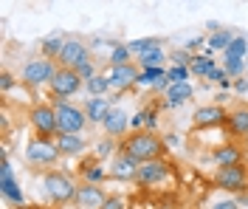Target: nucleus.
Segmentation results:
<instances>
[{
  "instance_id": "1",
  "label": "nucleus",
  "mask_w": 248,
  "mask_h": 209,
  "mask_svg": "<svg viewBox=\"0 0 248 209\" xmlns=\"http://www.w3.org/2000/svg\"><path fill=\"white\" fill-rule=\"evenodd\" d=\"M119 153H127L130 159H136L139 164H147V161H155V159H164L167 153V145L158 133H130L127 139L119 142Z\"/></svg>"
},
{
  "instance_id": "2",
  "label": "nucleus",
  "mask_w": 248,
  "mask_h": 209,
  "mask_svg": "<svg viewBox=\"0 0 248 209\" xmlns=\"http://www.w3.org/2000/svg\"><path fill=\"white\" fill-rule=\"evenodd\" d=\"M43 190H46L48 201L65 207V204H74L79 193V184L74 181V176H68L65 170H46L43 173Z\"/></svg>"
},
{
  "instance_id": "3",
  "label": "nucleus",
  "mask_w": 248,
  "mask_h": 209,
  "mask_svg": "<svg viewBox=\"0 0 248 209\" xmlns=\"http://www.w3.org/2000/svg\"><path fill=\"white\" fill-rule=\"evenodd\" d=\"M57 71H60L57 60H48L43 54H37V57L26 60L23 71H20V82L29 85V88H43V85H51V80L57 77Z\"/></svg>"
},
{
  "instance_id": "4",
  "label": "nucleus",
  "mask_w": 248,
  "mask_h": 209,
  "mask_svg": "<svg viewBox=\"0 0 248 209\" xmlns=\"http://www.w3.org/2000/svg\"><path fill=\"white\" fill-rule=\"evenodd\" d=\"M60 159H62V153H60V147H57L54 139L34 136L29 145H26V161H29V167H34V170H51Z\"/></svg>"
},
{
  "instance_id": "5",
  "label": "nucleus",
  "mask_w": 248,
  "mask_h": 209,
  "mask_svg": "<svg viewBox=\"0 0 248 209\" xmlns=\"http://www.w3.org/2000/svg\"><path fill=\"white\" fill-rule=\"evenodd\" d=\"M29 125L34 130V136L40 139H57L60 128H57V111L54 102H37L29 108Z\"/></svg>"
},
{
  "instance_id": "6",
  "label": "nucleus",
  "mask_w": 248,
  "mask_h": 209,
  "mask_svg": "<svg viewBox=\"0 0 248 209\" xmlns=\"http://www.w3.org/2000/svg\"><path fill=\"white\" fill-rule=\"evenodd\" d=\"M54 111H57V128L60 133H85L88 128V113L68 99H54Z\"/></svg>"
},
{
  "instance_id": "7",
  "label": "nucleus",
  "mask_w": 248,
  "mask_h": 209,
  "mask_svg": "<svg viewBox=\"0 0 248 209\" xmlns=\"http://www.w3.org/2000/svg\"><path fill=\"white\" fill-rule=\"evenodd\" d=\"M215 187L223 193H248V167L246 164H234V167H220L215 170Z\"/></svg>"
},
{
  "instance_id": "8",
  "label": "nucleus",
  "mask_w": 248,
  "mask_h": 209,
  "mask_svg": "<svg viewBox=\"0 0 248 209\" xmlns=\"http://www.w3.org/2000/svg\"><path fill=\"white\" fill-rule=\"evenodd\" d=\"M172 178V164L167 159H155L147 161L139 167V176H136V184L144 187V190H155V187H164Z\"/></svg>"
},
{
  "instance_id": "9",
  "label": "nucleus",
  "mask_w": 248,
  "mask_h": 209,
  "mask_svg": "<svg viewBox=\"0 0 248 209\" xmlns=\"http://www.w3.org/2000/svg\"><path fill=\"white\" fill-rule=\"evenodd\" d=\"M51 96L54 99H71V96H77L79 91L85 88V80L79 77L74 68H60L57 71V77L51 80Z\"/></svg>"
},
{
  "instance_id": "10",
  "label": "nucleus",
  "mask_w": 248,
  "mask_h": 209,
  "mask_svg": "<svg viewBox=\"0 0 248 209\" xmlns=\"http://www.w3.org/2000/svg\"><path fill=\"white\" fill-rule=\"evenodd\" d=\"M0 193H3V198H6L9 204H15V207H20V209L29 207V204H26V193H23V187L17 184L15 170H12L6 153H3V164H0Z\"/></svg>"
},
{
  "instance_id": "11",
  "label": "nucleus",
  "mask_w": 248,
  "mask_h": 209,
  "mask_svg": "<svg viewBox=\"0 0 248 209\" xmlns=\"http://www.w3.org/2000/svg\"><path fill=\"white\" fill-rule=\"evenodd\" d=\"M192 122H195V128H198V130L226 128V122H229V111H226L223 105H203V108L195 111Z\"/></svg>"
},
{
  "instance_id": "12",
  "label": "nucleus",
  "mask_w": 248,
  "mask_h": 209,
  "mask_svg": "<svg viewBox=\"0 0 248 209\" xmlns=\"http://www.w3.org/2000/svg\"><path fill=\"white\" fill-rule=\"evenodd\" d=\"M130 113L124 111L122 105H116L113 111L105 116V122H102V130H105V136H110V139H116V142H122V139H127L130 136Z\"/></svg>"
},
{
  "instance_id": "13",
  "label": "nucleus",
  "mask_w": 248,
  "mask_h": 209,
  "mask_svg": "<svg viewBox=\"0 0 248 209\" xmlns=\"http://www.w3.org/2000/svg\"><path fill=\"white\" fill-rule=\"evenodd\" d=\"M88 54H91V43H88V40H82V37H68L62 54L57 57V65H60V68H77Z\"/></svg>"
},
{
  "instance_id": "14",
  "label": "nucleus",
  "mask_w": 248,
  "mask_h": 209,
  "mask_svg": "<svg viewBox=\"0 0 248 209\" xmlns=\"http://www.w3.org/2000/svg\"><path fill=\"white\" fill-rule=\"evenodd\" d=\"M139 74H141V68L136 63L110 68L108 77H110V88H113V94H124V91L136 88V85H139Z\"/></svg>"
},
{
  "instance_id": "15",
  "label": "nucleus",
  "mask_w": 248,
  "mask_h": 209,
  "mask_svg": "<svg viewBox=\"0 0 248 209\" xmlns=\"http://www.w3.org/2000/svg\"><path fill=\"white\" fill-rule=\"evenodd\" d=\"M139 161L136 159H130L127 153H116L113 159H110L108 164V173L113 181H122V184H127V181H133L136 184V176H139Z\"/></svg>"
},
{
  "instance_id": "16",
  "label": "nucleus",
  "mask_w": 248,
  "mask_h": 209,
  "mask_svg": "<svg viewBox=\"0 0 248 209\" xmlns=\"http://www.w3.org/2000/svg\"><path fill=\"white\" fill-rule=\"evenodd\" d=\"M209 159H212V164H215L217 170H220V167H234V164H243L246 150L237 145V142H223V145L212 147Z\"/></svg>"
},
{
  "instance_id": "17",
  "label": "nucleus",
  "mask_w": 248,
  "mask_h": 209,
  "mask_svg": "<svg viewBox=\"0 0 248 209\" xmlns=\"http://www.w3.org/2000/svg\"><path fill=\"white\" fill-rule=\"evenodd\" d=\"M108 201V193L96 184H79V193H77V209H102V204Z\"/></svg>"
},
{
  "instance_id": "18",
  "label": "nucleus",
  "mask_w": 248,
  "mask_h": 209,
  "mask_svg": "<svg viewBox=\"0 0 248 209\" xmlns=\"http://www.w3.org/2000/svg\"><path fill=\"white\" fill-rule=\"evenodd\" d=\"M54 142H57V147H60V153L65 156V159L82 156V153L88 150V139H85V133H60Z\"/></svg>"
},
{
  "instance_id": "19",
  "label": "nucleus",
  "mask_w": 248,
  "mask_h": 209,
  "mask_svg": "<svg viewBox=\"0 0 248 209\" xmlns=\"http://www.w3.org/2000/svg\"><path fill=\"white\" fill-rule=\"evenodd\" d=\"M85 113H88V122L91 125H102L105 122V116H108L116 105H113V99L110 96H85Z\"/></svg>"
},
{
  "instance_id": "20",
  "label": "nucleus",
  "mask_w": 248,
  "mask_h": 209,
  "mask_svg": "<svg viewBox=\"0 0 248 209\" xmlns=\"http://www.w3.org/2000/svg\"><path fill=\"white\" fill-rule=\"evenodd\" d=\"M192 99H195V88H192V82L170 85L167 94H164V108H167V111H178V108H184L186 102H192Z\"/></svg>"
},
{
  "instance_id": "21",
  "label": "nucleus",
  "mask_w": 248,
  "mask_h": 209,
  "mask_svg": "<svg viewBox=\"0 0 248 209\" xmlns=\"http://www.w3.org/2000/svg\"><path fill=\"white\" fill-rule=\"evenodd\" d=\"M136 88H150L153 94H167V88H170L167 68H147V71H141Z\"/></svg>"
},
{
  "instance_id": "22",
  "label": "nucleus",
  "mask_w": 248,
  "mask_h": 209,
  "mask_svg": "<svg viewBox=\"0 0 248 209\" xmlns=\"http://www.w3.org/2000/svg\"><path fill=\"white\" fill-rule=\"evenodd\" d=\"M226 133H229L232 139H246L248 136V105H237L234 111H229Z\"/></svg>"
},
{
  "instance_id": "23",
  "label": "nucleus",
  "mask_w": 248,
  "mask_h": 209,
  "mask_svg": "<svg viewBox=\"0 0 248 209\" xmlns=\"http://www.w3.org/2000/svg\"><path fill=\"white\" fill-rule=\"evenodd\" d=\"M79 176H82V184H96V187H102V184L110 178V173H108V167H105L102 161L91 159V161H85V164L79 167Z\"/></svg>"
},
{
  "instance_id": "24",
  "label": "nucleus",
  "mask_w": 248,
  "mask_h": 209,
  "mask_svg": "<svg viewBox=\"0 0 248 209\" xmlns=\"http://www.w3.org/2000/svg\"><path fill=\"white\" fill-rule=\"evenodd\" d=\"M192 77H201V80H209V74L217 68V63H215V54L206 48L203 54H195V60H192Z\"/></svg>"
},
{
  "instance_id": "25",
  "label": "nucleus",
  "mask_w": 248,
  "mask_h": 209,
  "mask_svg": "<svg viewBox=\"0 0 248 209\" xmlns=\"http://www.w3.org/2000/svg\"><path fill=\"white\" fill-rule=\"evenodd\" d=\"M65 40H68V37H65L62 32L48 34L46 40L40 43V54H43V57H48V60H57V57L62 54V48H65Z\"/></svg>"
},
{
  "instance_id": "26",
  "label": "nucleus",
  "mask_w": 248,
  "mask_h": 209,
  "mask_svg": "<svg viewBox=\"0 0 248 209\" xmlns=\"http://www.w3.org/2000/svg\"><path fill=\"white\" fill-rule=\"evenodd\" d=\"M108 65L110 68H119V65H130L136 63V57H133V51H130V46L127 43H119V46H113V48L108 51Z\"/></svg>"
},
{
  "instance_id": "27",
  "label": "nucleus",
  "mask_w": 248,
  "mask_h": 209,
  "mask_svg": "<svg viewBox=\"0 0 248 209\" xmlns=\"http://www.w3.org/2000/svg\"><path fill=\"white\" fill-rule=\"evenodd\" d=\"M167 60H170V54L164 48H150L147 54H141L139 60H136V65H139L141 71H147V68H164Z\"/></svg>"
},
{
  "instance_id": "28",
  "label": "nucleus",
  "mask_w": 248,
  "mask_h": 209,
  "mask_svg": "<svg viewBox=\"0 0 248 209\" xmlns=\"http://www.w3.org/2000/svg\"><path fill=\"white\" fill-rule=\"evenodd\" d=\"M127 46L133 51V57L139 60L141 54H147L150 48H164V37H155V34L153 37H139V40H130Z\"/></svg>"
},
{
  "instance_id": "29",
  "label": "nucleus",
  "mask_w": 248,
  "mask_h": 209,
  "mask_svg": "<svg viewBox=\"0 0 248 209\" xmlns=\"http://www.w3.org/2000/svg\"><path fill=\"white\" fill-rule=\"evenodd\" d=\"M110 91V77L108 74H99V77H93V80L85 82V96H108Z\"/></svg>"
},
{
  "instance_id": "30",
  "label": "nucleus",
  "mask_w": 248,
  "mask_h": 209,
  "mask_svg": "<svg viewBox=\"0 0 248 209\" xmlns=\"http://www.w3.org/2000/svg\"><path fill=\"white\" fill-rule=\"evenodd\" d=\"M116 153H119V142L110 139V136H105L102 142L93 145V159L96 161H105V159H110V156H116Z\"/></svg>"
},
{
  "instance_id": "31",
  "label": "nucleus",
  "mask_w": 248,
  "mask_h": 209,
  "mask_svg": "<svg viewBox=\"0 0 248 209\" xmlns=\"http://www.w3.org/2000/svg\"><path fill=\"white\" fill-rule=\"evenodd\" d=\"M234 37H237V34L226 32V29H220V32H215L212 37H209V46H206V48L212 51V54H217V51H226V48L234 43Z\"/></svg>"
},
{
  "instance_id": "32",
  "label": "nucleus",
  "mask_w": 248,
  "mask_h": 209,
  "mask_svg": "<svg viewBox=\"0 0 248 209\" xmlns=\"http://www.w3.org/2000/svg\"><path fill=\"white\" fill-rule=\"evenodd\" d=\"M223 57H232V60H248V37L246 34H237L234 43L223 51Z\"/></svg>"
},
{
  "instance_id": "33",
  "label": "nucleus",
  "mask_w": 248,
  "mask_h": 209,
  "mask_svg": "<svg viewBox=\"0 0 248 209\" xmlns=\"http://www.w3.org/2000/svg\"><path fill=\"white\" fill-rule=\"evenodd\" d=\"M74 71H77V74H79V77H82L85 82L102 74V71H99V63H96V57H93V54H88V57H85V60H82L77 68H74Z\"/></svg>"
},
{
  "instance_id": "34",
  "label": "nucleus",
  "mask_w": 248,
  "mask_h": 209,
  "mask_svg": "<svg viewBox=\"0 0 248 209\" xmlns=\"http://www.w3.org/2000/svg\"><path fill=\"white\" fill-rule=\"evenodd\" d=\"M203 209H240V204H237V198H234L232 193H223V190H220Z\"/></svg>"
},
{
  "instance_id": "35",
  "label": "nucleus",
  "mask_w": 248,
  "mask_h": 209,
  "mask_svg": "<svg viewBox=\"0 0 248 209\" xmlns=\"http://www.w3.org/2000/svg\"><path fill=\"white\" fill-rule=\"evenodd\" d=\"M167 80H170V85H184V82H189V80H192V68L170 65V68H167Z\"/></svg>"
},
{
  "instance_id": "36",
  "label": "nucleus",
  "mask_w": 248,
  "mask_h": 209,
  "mask_svg": "<svg viewBox=\"0 0 248 209\" xmlns=\"http://www.w3.org/2000/svg\"><path fill=\"white\" fill-rule=\"evenodd\" d=\"M223 71H226L232 80H240V77H246V60H232V57H223Z\"/></svg>"
},
{
  "instance_id": "37",
  "label": "nucleus",
  "mask_w": 248,
  "mask_h": 209,
  "mask_svg": "<svg viewBox=\"0 0 248 209\" xmlns=\"http://www.w3.org/2000/svg\"><path fill=\"white\" fill-rule=\"evenodd\" d=\"M209 82H215V85H220L223 91H229V88H234V80L229 77V74H226V71H223V68H220V65H217L215 71L209 74Z\"/></svg>"
},
{
  "instance_id": "38",
  "label": "nucleus",
  "mask_w": 248,
  "mask_h": 209,
  "mask_svg": "<svg viewBox=\"0 0 248 209\" xmlns=\"http://www.w3.org/2000/svg\"><path fill=\"white\" fill-rule=\"evenodd\" d=\"M192 60H195V54H189L186 48H175L170 54V63L172 65H181V68H189V65H192Z\"/></svg>"
},
{
  "instance_id": "39",
  "label": "nucleus",
  "mask_w": 248,
  "mask_h": 209,
  "mask_svg": "<svg viewBox=\"0 0 248 209\" xmlns=\"http://www.w3.org/2000/svg\"><path fill=\"white\" fill-rule=\"evenodd\" d=\"M102 209H127V198L124 195H108V201L102 204Z\"/></svg>"
},
{
  "instance_id": "40",
  "label": "nucleus",
  "mask_w": 248,
  "mask_h": 209,
  "mask_svg": "<svg viewBox=\"0 0 248 209\" xmlns=\"http://www.w3.org/2000/svg\"><path fill=\"white\" fill-rule=\"evenodd\" d=\"M203 46H209V37H206V34H198V37H192V40L186 43L184 48L189 51V54H195V51H198V48H203Z\"/></svg>"
},
{
  "instance_id": "41",
  "label": "nucleus",
  "mask_w": 248,
  "mask_h": 209,
  "mask_svg": "<svg viewBox=\"0 0 248 209\" xmlns=\"http://www.w3.org/2000/svg\"><path fill=\"white\" fill-rule=\"evenodd\" d=\"M12 88H15V77H12L9 71H3V77H0V91H3V94H9Z\"/></svg>"
},
{
  "instance_id": "42",
  "label": "nucleus",
  "mask_w": 248,
  "mask_h": 209,
  "mask_svg": "<svg viewBox=\"0 0 248 209\" xmlns=\"http://www.w3.org/2000/svg\"><path fill=\"white\" fill-rule=\"evenodd\" d=\"M234 91H237L240 96H248V80H246V77H240V80H234Z\"/></svg>"
},
{
  "instance_id": "43",
  "label": "nucleus",
  "mask_w": 248,
  "mask_h": 209,
  "mask_svg": "<svg viewBox=\"0 0 248 209\" xmlns=\"http://www.w3.org/2000/svg\"><path fill=\"white\" fill-rule=\"evenodd\" d=\"M161 139H164V145H167V150H170V147H175V145H181V139H178L175 133H167V136H161Z\"/></svg>"
},
{
  "instance_id": "44",
  "label": "nucleus",
  "mask_w": 248,
  "mask_h": 209,
  "mask_svg": "<svg viewBox=\"0 0 248 209\" xmlns=\"http://www.w3.org/2000/svg\"><path fill=\"white\" fill-rule=\"evenodd\" d=\"M234 198H237V204H240V209H248V193H237Z\"/></svg>"
},
{
  "instance_id": "45",
  "label": "nucleus",
  "mask_w": 248,
  "mask_h": 209,
  "mask_svg": "<svg viewBox=\"0 0 248 209\" xmlns=\"http://www.w3.org/2000/svg\"><path fill=\"white\" fill-rule=\"evenodd\" d=\"M23 209H57V207H43V204H29V207H23Z\"/></svg>"
},
{
  "instance_id": "46",
  "label": "nucleus",
  "mask_w": 248,
  "mask_h": 209,
  "mask_svg": "<svg viewBox=\"0 0 248 209\" xmlns=\"http://www.w3.org/2000/svg\"><path fill=\"white\" fill-rule=\"evenodd\" d=\"M243 147H246V153H248V136H246V139H243Z\"/></svg>"
},
{
  "instance_id": "47",
  "label": "nucleus",
  "mask_w": 248,
  "mask_h": 209,
  "mask_svg": "<svg viewBox=\"0 0 248 209\" xmlns=\"http://www.w3.org/2000/svg\"><path fill=\"white\" fill-rule=\"evenodd\" d=\"M246 68H248V60H246Z\"/></svg>"
}]
</instances>
